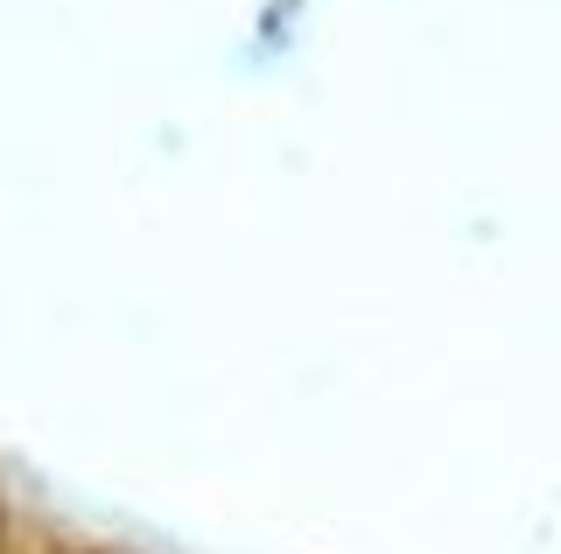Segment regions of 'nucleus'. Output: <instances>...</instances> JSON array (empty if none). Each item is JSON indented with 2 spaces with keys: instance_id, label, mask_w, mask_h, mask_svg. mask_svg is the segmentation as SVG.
I'll list each match as a JSON object with an SVG mask.
<instances>
[]
</instances>
